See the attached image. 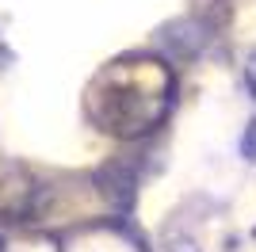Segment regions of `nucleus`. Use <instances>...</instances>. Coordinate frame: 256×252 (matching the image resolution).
<instances>
[{
	"mask_svg": "<svg viewBox=\"0 0 256 252\" xmlns=\"http://www.w3.org/2000/svg\"><path fill=\"white\" fill-rule=\"evenodd\" d=\"M241 157H245V160H256V118L245 126V138H241Z\"/></svg>",
	"mask_w": 256,
	"mask_h": 252,
	"instance_id": "f257e3e1",
	"label": "nucleus"
},
{
	"mask_svg": "<svg viewBox=\"0 0 256 252\" xmlns=\"http://www.w3.org/2000/svg\"><path fill=\"white\" fill-rule=\"evenodd\" d=\"M245 80H248V88H252V96H256V54L248 58V65H245Z\"/></svg>",
	"mask_w": 256,
	"mask_h": 252,
	"instance_id": "f03ea898",
	"label": "nucleus"
}]
</instances>
